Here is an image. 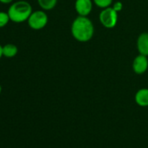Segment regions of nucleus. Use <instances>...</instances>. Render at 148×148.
<instances>
[{
	"label": "nucleus",
	"instance_id": "obj_1",
	"mask_svg": "<svg viewBox=\"0 0 148 148\" xmlns=\"http://www.w3.org/2000/svg\"><path fill=\"white\" fill-rule=\"evenodd\" d=\"M72 37L80 43L90 41L94 35V25L88 17L78 16L71 25Z\"/></svg>",
	"mask_w": 148,
	"mask_h": 148
},
{
	"label": "nucleus",
	"instance_id": "obj_2",
	"mask_svg": "<svg viewBox=\"0 0 148 148\" xmlns=\"http://www.w3.org/2000/svg\"><path fill=\"white\" fill-rule=\"evenodd\" d=\"M32 12L31 4L25 0H18L12 3L7 11L11 21L15 24H21L27 21Z\"/></svg>",
	"mask_w": 148,
	"mask_h": 148
},
{
	"label": "nucleus",
	"instance_id": "obj_3",
	"mask_svg": "<svg viewBox=\"0 0 148 148\" xmlns=\"http://www.w3.org/2000/svg\"><path fill=\"white\" fill-rule=\"evenodd\" d=\"M48 16L44 10H38L32 12L27 20L29 27L34 31H39L44 29L48 24Z\"/></svg>",
	"mask_w": 148,
	"mask_h": 148
},
{
	"label": "nucleus",
	"instance_id": "obj_4",
	"mask_svg": "<svg viewBox=\"0 0 148 148\" xmlns=\"http://www.w3.org/2000/svg\"><path fill=\"white\" fill-rule=\"evenodd\" d=\"M119 12H117L112 6L102 9L99 15V19L100 24L106 29H112L117 25L119 19Z\"/></svg>",
	"mask_w": 148,
	"mask_h": 148
},
{
	"label": "nucleus",
	"instance_id": "obj_5",
	"mask_svg": "<svg viewBox=\"0 0 148 148\" xmlns=\"http://www.w3.org/2000/svg\"><path fill=\"white\" fill-rule=\"evenodd\" d=\"M92 0H75L74 8L79 16L88 17L93 9Z\"/></svg>",
	"mask_w": 148,
	"mask_h": 148
},
{
	"label": "nucleus",
	"instance_id": "obj_6",
	"mask_svg": "<svg viewBox=\"0 0 148 148\" xmlns=\"http://www.w3.org/2000/svg\"><path fill=\"white\" fill-rule=\"evenodd\" d=\"M148 69V58L145 55H137L132 61V70L138 75H142Z\"/></svg>",
	"mask_w": 148,
	"mask_h": 148
},
{
	"label": "nucleus",
	"instance_id": "obj_7",
	"mask_svg": "<svg viewBox=\"0 0 148 148\" xmlns=\"http://www.w3.org/2000/svg\"><path fill=\"white\" fill-rule=\"evenodd\" d=\"M137 50L138 54L148 57V32H142L137 38Z\"/></svg>",
	"mask_w": 148,
	"mask_h": 148
},
{
	"label": "nucleus",
	"instance_id": "obj_8",
	"mask_svg": "<svg viewBox=\"0 0 148 148\" xmlns=\"http://www.w3.org/2000/svg\"><path fill=\"white\" fill-rule=\"evenodd\" d=\"M136 104L140 107L148 106V88H141L137 91L134 96Z\"/></svg>",
	"mask_w": 148,
	"mask_h": 148
},
{
	"label": "nucleus",
	"instance_id": "obj_9",
	"mask_svg": "<svg viewBox=\"0 0 148 148\" xmlns=\"http://www.w3.org/2000/svg\"><path fill=\"white\" fill-rule=\"evenodd\" d=\"M18 52V48L16 45L9 43L3 45V55L5 58H14Z\"/></svg>",
	"mask_w": 148,
	"mask_h": 148
},
{
	"label": "nucleus",
	"instance_id": "obj_10",
	"mask_svg": "<svg viewBox=\"0 0 148 148\" xmlns=\"http://www.w3.org/2000/svg\"><path fill=\"white\" fill-rule=\"evenodd\" d=\"M37 1L39 7L45 12L53 10L58 4V0H37Z\"/></svg>",
	"mask_w": 148,
	"mask_h": 148
},
{
	"label": "nucleus",
	"instance_id": "obj_11",
	"mask_svg": "<svg viewBox=\"0 0 148 148\" xmlns=\"http://www.w3.org/2000/svg\"><path fill=\"white\" fill-rule=\"evenodd\" d=\"M96 6L100 9H105L110 7L113 4V0H92Z\"/></svg>",
	"mask_w": 148,
	"mask_h": 148
},
{
	"label": "nucleus",
	"instance_id": "obj_12",
	"mask_svg": "<svg viewBox=\"0 0 148 148\" xmlns=\"http://www.w3.org/2000/svg\"><path fill=\"white\" fill-rule=\"evenodd\" d=\"M11 21L8 12H0V28L5 27Z\"/></svg>",
	"mask_w": 148,
	"mask_h": 148
},
{
	"label": "nucleus",
	"instance_id": "obj_13",
	"mask_svg": "<svg viewBox=\"0 0 148 148\" xmlns=\"http://www.w3.org/2000/svg\"><path fill=\"white\" fill-rule=\"evenodd\" d=\"M112 7L117 12H121L122 9H123V4H122V2H120V1H117V2H114V3L112 4Z\"/></svg>",
	"mask_w": 148,
	"mask_h": 148
},
{
	"label": "nucleus",
	"instance_id": "obj_14",
	"mask_svg": "<svg viewBox=\"0 0 148 148\" xmlns=\"http://www.w3.org/2000/svg\"><path fill=\"white\" fill-rule=\"evenodd\" d=\"M14 0H0V3L3 5H10L12 3H13Z\"/></svg>",
	"mask_w": 148,
	"mask_h": 148
},
{
	"label": "nucleus",
	"instance_id": "obj_15",
	"mask_svg": "<svg viewBox=\"0 0 148 148\" xmlns=\"http://www.w3.org/2000/svg\"><path fill=\"white\" fill-rule=\"evenodd\" d=\"M3 57H4V55H3V45H0V59H1Z\"/></svg>",
	"mask_w": 148,
	"mask_h": 148
},
{
	"label": "nucleus",
	"instance_id": "obj_16",
	"mask_svg": "<svg viewBox=\"0 0 148 148\" xmlns=\"http://www.w3.org/2000/svg\"><path fill=\"white\" fill-rule=\"evenodd\" d=\"M1 92H2V86L0 85V94H1Z\"/></svg>",
	"mask_w": 148,
	"mask_h": 148
}]
</instances>
